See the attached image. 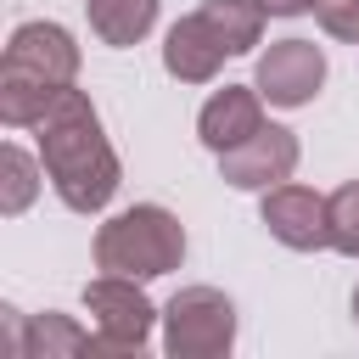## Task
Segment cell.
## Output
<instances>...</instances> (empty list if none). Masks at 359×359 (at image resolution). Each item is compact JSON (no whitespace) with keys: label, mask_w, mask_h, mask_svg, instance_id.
Returning a JSON list of instances; mask_svg holds the SVG:
<instances>
[{"label":"cell","mask_w":359,"mask_h":359,"mask_svg":"<svg viewBox=\"0 0 359 359\" xmlns=\"http://www.w3.org/2000/svg\"><path fill=\"white\" fill-rule=\"evenodd\" d=\"M34 129H39V163L50 174V191L73 213H101L118 191V151L107 146L90 95L67 84Z\"/></svg>","instance_id":"cell-1"},{"label":"cell","mask_w":359,"mask_h":359,"mask_svg":"<svg viewBox=\"0 0 359 359\" xmlns=\"http://www.w3.org/2000/svg\"><path fill=\"white\" fill-rule=\"evenodd\" d=\"M79 79V45L62 22H22L6 39L0 62V118L11 129L39 123L45 107Z\"/></svg>","instance_id":"cell-2"},{"label":"cell","mask_w":359,"mask_h":359,"mask_svg":"<svg viewBox=\"0 0 359 359\" xmlns=\"http://www.w3.org/2000/svg\"><path fill=\"white\" fill-rule=\"evenodd\" d=\"M180 258H185V224L157 202L123 208L95 230V269L101 275L157 280V275L180 269Z\"/></svg>","instance_id":"cell-3"},{"label":"cell","mask_w":359,"mask_h":359,"mask_svg":"<svg viewBox=\"0 0 359 359\" xmlns=\"http://www.w3.org/2000/svg\"><path fill=\"white\" fill-rule=\"evenodd\" d=\"M163 348L174 359H219L236 348V303L219 286H185L163 309Z\"/></svg>","instance_id":"cell-4"},{"label":"cell","mask_w":359,"mask_h":359,"mask_svg":"<svg viewBox=\"0 0 359 359\" xmlns=\"http://www.w3.org/2000/svg\"><path fill=\"white\" fill-rule=\"evenodd\" d=\"M84 309H90V325H95V348L107 353H135L151 342V297L140 292V280L129 275H101L84 286Z\"/></svg>","instance_id":"cell-5"},{"label":"cell","mask_w":359,"mask_h":359,"mask_svg":"<svg viewBox=\"0 0 359 359\" xmlns=\"http://www.w3.org/2000/svg\"><path fill=\"white\" fill-rule=\"evenodd\" d=\"M258 95L269 107H309L325 84V50L314 39H275L258 56Z\"/></svg>","instance_id":"cell-6"},{"label":"cell","mask_w":359,"mask_h":359,"mask_svg":"<svg viewBox=\"0 0 359 359\" xmlns=\"http://www.w3.org/2000/svg\"><path fill=\"white\" fill-rule=\"evenodd\" d=\"M297 168V135L280 129V123H264L258 135H247L241 146L219 151V174L224 185L236 191H269V185H286Z\"/></svg>","instance_id":"cell-7"},{"label":"cell","mask_w":359,"mask_h":359,"mask_svg":"<svg viewBox=\"0 0 359 359\" xmlns=\"http://www.w3.org/2000/svg\"><path fill=\"white\" fill-rule=\"evenodd\" d=\"M264 230L292 247V252H320L331 247V219H325V196L309 185H269L264 191Z\"/></svg>","instance_id":"cell-8"},{"label":"cell","mask_w":359,"mask_h":359,"mask_svg":"<svg viewBox=\"0 0 359 359\" xmlns=\"http://www.w3.org/2000/svg\"><path fill=\"white\" fill-rule=\"evenodd\" d=\"M258 129H264V95H258V84H224V90H213L208 107H202V118H196V135H202L208 151H230V146H241Z\"/></svg>","instance_id":"cell-9"},{"label":"cell","mask_w":359,"mask_h":359,"mask_svg":"<svg viewBox=\"0 0 359 359\" xmlns=\"http://www.w3.org/2000/svg\"><path fill=\"white\" fill-rule=\"evenodd\" d=\"M224 45H219V34L208 28V17L202 11H191V17H180L174 28H168V39H163V67L180 79V84H208L219 67H224Z\"/></svg>","instance_id":"cell-10"},{"label":"cell","mask_w":359,"mask_h":359,"mask_svg":"<svg viewBox=\"0 0 359 359\" xmlns=\"http://www.w3.org/2000/svg\"><path fill=\"white\" fill-rule=\"evenodd\" d=\"M157 22V0H90V28L101 45H140Z\"/></svg>","instance_id":"cell-11"},{"label":"cell","mask_w":359,"mask_h":359,"mask_svg":"<svg viewBox=\"0 0 359 359\" xmlns=\"http://www.w3.org/2000/svg\"><path fill=\"white\" fill-rule=\"evenodd\" d=\"M202 17H208V28L219 34V45H224L230 56H241V50L258 45L269 11H264L258 0H202Z\"/></svg>","instance_id":"cell-12"},{"label":"cell","mask_w":359,"mask_h":359,"mask_svg":"<svg viewBox=\"0 0 359 359\" xmlns=\"http://www.w3.org/2000/svg\"><path fill=\"white\" fill-rule=\"evenodd\" d=\"M84 348H95V337L79 331L67 314H50V309L34 314L22 331V359H62V353H84Z\"/></svg>","instance_id":"cell-13"},{"label":"cell","mask_w":359,"mask_h":359,"mask_svg":"<svg viewBox=\"0 0 359 359\" xmlns=\"http://www.w3.org/2000/svg\"><path fill=\"white\" fill-rule=\"evenodd\" d=\"M39 191V174H34V157L22 146H0V213H22Z\"/></svg>","instance_id":"cell-14"},{"label":"cell","mask_w":359,"mask_h":359,"mask_svg":"<svg viewBox=\"0 0 359 359\" xmlns=\"http://www.w3.org/2000/svg\"><path fill=\"white\" fill-rule=\"evenodd\" d=\"M325 219H331V247L359 258V180H348L325 196Z\"/></svg>","instance_id":"cell-15"},{"label":"cell","mask_w":359,"mask_h":359,"mask_svg":"<svg viewBox=\"0 0 359 359\" xmlns=\"http://www.w3.org/2000/svg\"><path fill=\"white\" fill-rule=\"evenodd\" d=\"M314 17L331 39H353L359 45V0H314Z\"/></svg>","instance_id":"cell-16"},{"label":"cell","mask_w":359,"mask_h":359,"mask_svg":"<svg viewBox=\"0 0 359 359\" xmlns=\"http://www.w3.org/2000/svg\"><path fill=\"white\" fill-rule=\"evenodd\" d=\"M269 17H297V11H314V0H258Z\"/></svg>","instance_id":"cell-17"},{"label":"cell","mask_w":359,"mask_h":359,"mask_svg":"<svg viewBox=\"0 0 359 359\" xmlns=\"http://www.w3.org/2000/svg\"><path fill=\"white\" fill-rule=\"evenodd\" d=\"M353 320H359V286H353Z\"/></svg>","instance_id":"cell-18"}]
</instances>
